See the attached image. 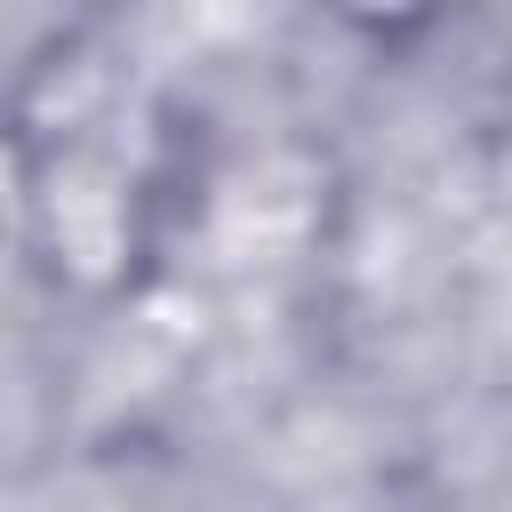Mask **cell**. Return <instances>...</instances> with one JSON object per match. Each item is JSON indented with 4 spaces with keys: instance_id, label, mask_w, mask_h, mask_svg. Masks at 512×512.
I'll return each instance as SVG.
<instances>
[{
    "instance_id": "obj_2",
    "label": "cell",
    "mask_w": 512,
    "mask_h": 512,
    "mask_svg": "<svg viewBox=\"0 0 512 512\" xmlns=\"http://www.w3.org/2000/svg\"><path fill=\"white\" fill-rule=\"evenodd\" d=\"M352 40H376V48H408V40H424L432 24H448L464 0H320Z\"/></svg>"
},
{
    "instance_id": "obj_1",
    "label": "cell",
    "mask_w": 512,
    "mask_h": 512,
    "mask_svg": "<svg viewBox=\"0 0 512 512\" xmlns=\"http://www.w3.org/2000/svg\"><path fill=\"white\" fill-rule=\"evenodd\" d=\"M16 232L48 288L120 304L152 280L168 232V160L152 104L96 32H56L8 96Z\"/></svg>"
}]
</instances>
